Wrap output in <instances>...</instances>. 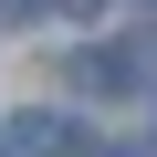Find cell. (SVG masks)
I'll list each match as a JSON object with an SVG mask.
<instances>
[{
	"label": "cell",
	"mask_w": 157,
	"mask_h": 157,
	"mask_svg": "<svg viewBox=\"0 0 157 157\" xmlns=\"http://www.w3.org/2000/svg\"><path fill=\"white\" fill-rule=\"evenodd\" d=\"M0 11H11V21H32V11H42V0H0Z\"/></svg>",
	"instance_id": "obj_1"
},
{
	"label": "cell",
	"mask_w": 157,
	"mask_h": 157,
	"mask_svg": "<svg viewBox=\"0 0 157 157\" xmlns=\"http://www.w3.org/2000/svg\"><path fill=\"white\" fill-rule=\"evenodd\" d=\"M63 11H105V0H63Z\"/></svg>",
	"instance_id": "obj_2"
}]
</instances>
